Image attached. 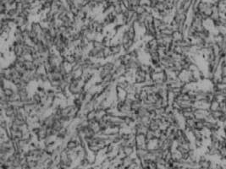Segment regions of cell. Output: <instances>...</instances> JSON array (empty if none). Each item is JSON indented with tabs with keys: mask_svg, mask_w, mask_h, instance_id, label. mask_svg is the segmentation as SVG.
Wrapping results in <instances>:
<instances>
[{
	"mask_svg": "<svg viewBox=\"0 0 226 169\" xmlns=\"http://www.w3.org/2000/svg\"><path fill=\"white\" fill-rule=\"evenodd\" d=\"M219 103H220V102H219V101H217V100H213V101L209 104L208 110H209L210 112H214V111L219 110Z\"/></svg>",
	"mask_w": 226,
	"mask_h": 169,
	"instance_id": "cell-1",
	"label": "cell"
}]
</instances>
